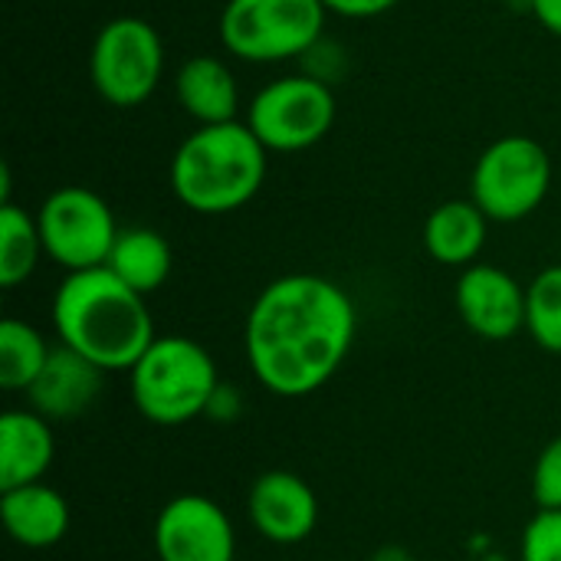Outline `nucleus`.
Masks as SVG:
<instances>
[{
  "mask_svg": "<svg viewBox=\"0 0 561 561\" xmlns=\"http://www.w3.org/2000/svg\"><path fill=\"white\" fill-rule=\"evenodd\" d=\"M358 335L352 296L329 276L286 273L260 289L247 312L250 375L276 398H309L345 365Z\"/></svg>",
  "mask_w": 561,
  "mask_h": 561,
  "instance_id": "f257e3e1",
  "label": "nucleus"
},
{
  "mask_svg": "<svg viewBox=\"0 0 561 561\" xmlns=\"http://www.w3.org/2000/svg\"><path fill=\"white\" fill-rule=\"evenodd\" d=\"M43 253L66 273L105 266L118 240V224L102 194L66 184L56 187L36 210Z\"/></svg>",
  "mask_w": 561,
  "mask_h": 561,
  "instance_id": "1a4fd4ad",
  "label": "nucleus"
},
{
  "mask_svg": "<svg viewBox=\"0 0 561 561\" xmlns=\"http://www.w3.org/2000/svg\"><path fill=\"white\" fill-rule=\"evenodd\" d=\"M335 92L319 76H283L266 82L250 108L247 125L266 151L296 154L319 145L335 125Z\"/></svg>",
  "mask_w": 561,
  "mask_h": 561,
  "instance_id": "6e6552de",
  "label": "nucleus"
},
{
  "mask_svg": "<svg viewBox=\"0 0 561 561\" xmlns=\"http://www.w3.org/2000/svg\"><path fill=\"white\" fill-rule=\"evenodd\" d=\"M552 154L529 135H503L483 148L470 174V201L496 224L533 217L552 191Z\"/></svg>",
  "mask_w": 561,
  "mask_h": 561,
  "instance_id": "423d86ee",
  "label": "nucleus"
},
{
  "mask_svg": "<svg viewBox=\"0 0 561 561\" xmlns=\"http://www.w3.org/2000/svg\"><path fill=\"white\" fill-rule=\"evenodd\" d=\"M220 375L214 355L184 335H158L128 368V391L138 414L158 427H181L204 417Z\"/></svg>",
  "mask_w": 561,
  "mask_h": 561,
  "instance_id": "20e7f679",
  "label": "nucleus"
},
{
  "mask_svg": "<svg viewBox=\"0 0 561 561\" xmlns=\"http://www.w3.org/2000/svg\"><path fill=\"white\" fill-rule=\"evenodd\" d=\"M164 76L161 33L141 16L108 20L89 53V79L95 92L115 108L148 102Z\"/></svg>",
  "mask_w": 561,
  "mask_h": 561,
  "instance_id": "0eeeda50",
  "label": "nucleus"
},
{
  "mask_svg": "<svg viewBox=\"0 0 561 561\" xmlns=\"http://www.w3.org/2000/svg\"><path fill=\"white\" fill-rule=\"evenodd\" d=\"M105 388V371L79 352L56 345L46 368L26 391L30 408L46 421H72L85 414Z\"/></svg>",
  "mask_w": 561,
  "mask_h": 561,
  "instance_id": "ddd939ff",
  "label": "nucleus"
},
{
  "mask_svg": "<svg viewBox=\"0 0 561 561\" xmlns=\"http://www.w3.org/2000/svg\"><path fill=\"white\" fill-rule=\"evenodd\" d=\"M0 519L7 536L23 549H53L69 533V503L66 496L43 483L16 486L0 493Z\"/></svg>",
  "mask_w": 561,
  "mask_h": 561,
  "instance_id": "2eb2a0df",
  "label": "nucleus"
},
{
  "mask_svg": "<svg viewBox=\"0 0 561 561\" xmlns=\"http://www.w3.org/2000/svg\"><path fill=\"white\" fill-rule=\"evenodd\" d=\"M526 332L542 352L561 358V263L546 266L526 286Z\"/></svg>",
  "mask_w": 561,
  "mask_h": 561,
  "instance_id": "412c9836",
  "label": "nucleus"
},
{
  "mask_svg": "<svg viewBox=\"0 0 561 561\" xmlns=\"http://www.w3.org/2000/svg\"><path fill=\"white\" fill-rule=\"evenodd\" d=\"M247 516L260 539L273 546H299L319 526V496L302 477L270 470L253 480L247 493Z\"/></svg>",
  "mask_w": 561,
  "mask_h": 561,
  "instance_id": "f8f14e48",
  "label": "nucleus"
},
{
  "mask_svg": "<svg viewBox=\"0 0 561 561\" xmlns=\"http://www.w3.org/2000/svg\"><path fill=\"white\" fill-rule=\"evenodd\" d=\"M371 561H417L408 549H401V546H385L381 552H375Z\"/></svg>",
  "mask_w": 561,
  "mask_h": 561,
  "instance_id": "bb28decb",
  "label": "nucleus"
},
{
  "mask_svg": "<svg viewBox=\"0 0 561 561\" xmlns=\"http://www.w3.org/2000/svg\"><path fill=\"white\" fill-rule=\"evenodd\" d=\"M454 299L460 322L477 339L510 342L526 329V286L503 266H467L457 279Z\"/></svg>",
  "mask_w": 561,
  "mask_h": 561,
  "instance_id": "9b49d317",
  "label": "nucleus"
},
{
  "mask_svg": "<svg viewBox=\"0 0 561 561\" xmlns=\"http://www.w3.org/2000/svg\"><path fill=\"white\" fill-rule=\"evenodd\" d=\"M533 500L539 510H561V434L552 437L536 457Z\"/></svg>",
  "mask_w": 561,
  "mask_h": 561,
  "instance_id": "5701e85b",
  "label": "nucleus"
},
{
  "mask_svg": "<svg viewBox=\"0 0 561 561\" xmlns=\"http://www.w3.org/2000/svg\"><path fill=\"white\" fill-rule=\"evenodd\" d=\"M529 10L542 23V30L561 36V0H529Z\"/></svg>",
  "mask_w": 561,
  "mask_h": 561,
  "instance_id": "a878e982",
  "label": "nucleus"
},
{
  "mask_svg": "<svg viewBox=\"0 0 561 561\" xmlns=\"http://www.w3.org/2000/svg\"><path fill=\"white\" fill-rule=\"evenodd\" d=\"M490 233V217L467 201H444L424 220V250L440 266L467 270L480 260Z\"/></svg>",
  "mask_w": 561,
  "mask_h": 561,
  "instance_id": "f3484780",
  "label": "nucleus"
},
{
  "mask_svg": "<svg viewBox=\"0 0 561 561\" xmlns=\"http://www.w3.org/2000/svg\"><path fill=\"white\" fill-rule=\"evenodd\" d=\"M240 414H243V394H240V388L220 381L217 391L210 394V404H207L204 417H207L210 424H233Z\"/></svg>",
  "mask_w": 561,
  "mask_h": 561,
  "instance_id": "b1692460",
  "label": "nucleus"
},
{
  "mask_svg": "<svg viewBox=\"0 0 561 561\" xmlns=\"http://www.w3.org/2000/svg\"><path fill=\"white\" fill-rule=\"evenodd\" d=\"M43 237L36 227V214H26L13 201L0 204V286L16 289L23 286L39 260H43Z\"/></svg>",
  "mask_w": 561,
  "mask_h": 561,
  "instance_id": "aec40b11",
  "label": "nucleus"
},
{
  "mask_svg": "<svg viewBox=\"0 0 561 561\" xmlns=\"http://www.w3.org/2000/svg\"><path fill=\"white\" fill-rule=\"evenodd\" d=\"M53 329L59 345L108 371H128L158 339L141 293L125 286L108 266L66 273L53 293Z\"/></svg>",
  "mask_w": 561,
  "mask_h": 561,
  "instance_id": "f03ea898",
  "label": "nucleus"
},
{
  "mask_svg": "<svg viewBox=\"0 0 561 561\" xmlns=\"http://www.w3.org/2000/svg\"><path fill=\"white\" fill-rule=\"evenodd\" d=\"M56 457L53 421L33 408H13L0 417V493L43 483Z\"/></svg>",
  "mask_w": 561,
  "mask_h": 561,
  "instance_id": "4468645a",
  "label": "nucleus"
},
{
  "mask_svg": "<svg viewBox=\"0 0 561 561\" xmlns=\"http://www.w3.org/2000/svg\"><path fill=\"white\" fill-rule=\"evenodd\" d=\"M325 16L322 0H227L217 33L243 62H286L322 43Z\"/></svg>",
  "mask_w": 561,
  "mask_h": 561,
  "instance_id": "39448f33",
  "label": "nucleus"
},
{
  "mask_svg": "<svg viewBox=\"0 0 561 561\" xmlns=\"http://www.w3.org/2000/svg\"><path fill=\"white\" fill-rule=\"evenodd\" d=\"M322 3L329 7V13H339V16H348V20H368V16L388 13L401 0H322Z\"/></svg>",
  "mask_w": 561,
  "mask_h": 561,
  "instance_id": "393cba45",
  "label": "nucleus"
},
{
  "mask_svg": "<svg viewBox=\"0 0 561 561\" xmlns=\"http://www.w3.org/2000/svg\"><path fill=\"white\" fill-rule=\"evenodd\" d=\"M174 95L197 125L237 122L240 85L233 69L217 56H191L174 76Z\"/></svg>",
  "mask_w": 561,
  "mask_h": 561,
  "instance_id": "dca6fc26",
  "label": "nucleus"
},
{
  "mask_svg": "<svg viewBox=\"0 0 561 561\" xmlns=\"http://www.w3.org/2000/svg\"><path fill=\"white\" fill-rule=\"evenodd\" d=\"M158 561H237V529L227 510L201 493H181L158 510Z\"/></svg>",
  "mask_w": 561,
  "mask_h": 561,
  "instance_id": "9d476101",
  "label": "nucleus"
},
{
  "mask_svg": "<svg viewBox=\"0 0 561 561\" xmlns=\"http://www.w3.org/2000/svg\"><path fill=\"white\" fill-rule=\"evenodd\" d=\"M49 355L53 348L33 322L13 319V316L0 322V388L3 391L26 394L33 381L39 378V371L46 368Z\"/></svg>",
  "mask_w": 561,
  "mask_h": 561,
  "instance_id": "6ab92c4d",
  "label": "nucleus"
},
{
  "mask_svg": "<svg viewBox=\"0 0 561 561\" xmlns=\"http://www.w3.org/2000/svg\"><path fill=\"white\" fill-rule=\"evenodd\" d=\"M105 266L125 286H131L135 293L151 296V293H158L168 283L171 266H174V256H171V243L158 230L128 227V230L118 233V240H115L112 256H108Z\"/></svg>",
  "mask_w": 561,
  "mask_h": 561,
  "instance_id": "a211bd4d",
  "label": "nucleus"
},
{
  "mask_svg": "<svg viewBox=\"0 0 561 561\" xmlns=\"http://www.w3.org/2000/svg\"><path fill=\"white\" fill-rule=\"evenodd\" d=\"M270 151L247 122L197 125L171 158V194L194 214L220 217L247 207L266 181Z\"/></svg>",
  "mask_w": 561,
  "mask_h": 561,
  "instance_id": "7ed1b4c3",
  "label": "nucleus"
},
{
  "mask_svg": "<svg viewBox=\"0 0 561 561\" xmlns=\"http://www.w3.org/2000/svg\"><path fill=\"white\" fill-rule=\"evenodd\" d=\"M519 561H561V510H539L526 523Z\"/></svg>",
  "mask_w": 561,
  "mask_h": 561,
  "instance_id": "4be33fe9",
  "label": "nucleus"
}]
</instances>
